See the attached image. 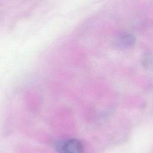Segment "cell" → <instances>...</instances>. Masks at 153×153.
I'll return each mask as SVG.
<instances>
[{
    "label": "cell",
    "mask_w": 153,
    "mask_h": 153,
    "mask_svg": "<svg viewBox=\"0 0 153 153\" xmlns=\"http://www.w3.org/2000/svg\"><path fill=\"white\" fill-rule=\"evenodd\" d=\"M134 38L129 35H123L120 37L117 43L123 47L130 46L134 42Z\"/></svg>",
    "instance_id": "obj_2"
},
{
    "label": "cell",
    "mask_w": 153,
    "mask_h": 153,
    "mask_svg": "<svg viewBox=\"0 0 153 153\" xmlns=\"http://www.w3.org/2000/svg\"><path fill=\"white\" fill-rule=\"evenodd\" d=\"M54 148L58 153H83L84 146L78 139H65L57 141Z\"/></svg>",
    "instance_id": "obj_1"
}]
</instances>
